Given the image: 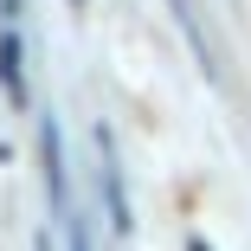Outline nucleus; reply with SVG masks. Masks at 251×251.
<instances>
[{
	"mask_svg": "<svg viewBox=\"0 0 251 251\" xmlns=\"http://www.w3.org/2000/svg\"><path fill=\"white\" fill-rule=\"evenodd\" d=\"M0 84H7L13 103H26V71H20V39H13V32L0 39Z\"/></svg>",
	"mask_w": 251,
	"mask_h": 251,
	"instance_id": "2",
	"label": "nucleus"
},
{
	"mask_svg": "<svg viewBox=\"0 0 251 251\" xmlns=\"http://www.w3.org/2000/svg\"><path fill=\"white\" fill-rule=\"evenodd\" d=\"M168 7H174V13H180V26L193 32V13H187V0H168Z\"/></svg>",
	"mask_w": 251,
	"mask_h": 251,
	"instance_id": "3",
	"label": "nucleus"
},
{
	"mask_svg": "<svg viewBox=\"0 0 251 251\" xmlns=\"http://www.w3.org/2000/svg\"><path fill=\"white\" fill-rule=\"evenodd\" d=\"M97 155H103V187H110V226H116V238H129L135 219H129V187H123V168L110 155V135H97Z\"/></svg>",
	"mask_w": 251,
	"mask_h": 251,
	"instance_id": "1",
	"label": "nucleus"
},
{
	"mask_svg": "<svg viewBox=\"0 0 251 251\" xmlns=\"http://www.w3.org/2000/svg\"><path fill=\"white\" fill-rule=\"evenodd\" d=\"M39 251H52V245H45V238H39Z\"/></svg>",
	"mask_w": 251,
	"mask_h": 251,
	"instance_id": "4",
	"label": "nucleus"
}]
</instances>
